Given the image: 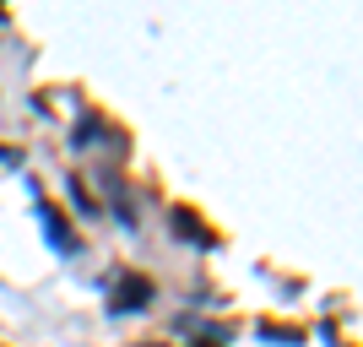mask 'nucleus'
<instances>
[{
    "mask_svg": "<svg viewBox=\"0 0 363 347\" xmlns=\"http://www.w3.org/2000/svg\"><path fill=\"white\" fill-rule=\"evenodd\" d=\"M71 196H76V206H82V211H92V196L82 190V180H71Z\"/></svg>",
    "mask_w": 363,
    "mask_h": 347,
    "instance_id": "423d86ee",
    "label": "nucleus"
},
{
    "mask_svg": "<svg viewBox=\"0 0 363 347\" xmlns=\"http://www.w3.org/2000/svg\"><path fill=\"white\" fill-rule=\"evenodd\" d=\"M157 299V287H152V277H125L120 287H114V309H120V315H141V309H147V304Z\"/></svg>",
    "mask_w": 363,
    "mask_h": 347,
    "instance_id": "f257e3e1",
    "label": "nucleus"
},
{
    "mask_svg": "<svg viewBox=\"0 0 363 347\" xmlns=\"http://www.w3.org/2000/svg\"><path fill=\"white\" fill-rule=\"evenodd\" d=\"M260 336H272V342H298L293 326H260Z\"/></svg>",
    "mask_w": 363,
    "mask_h": 347,
    "instance_id": "39448f33",
    "label": "nucleus"
},
{
    "mask_svg": "<svg viewBox=\"0 0 363 347\" xmlns=\"http://www.w3.org/2000/svg\"><path fill=\"white\" fill-rule=\"evenodd\" d=\"M174 228H179V233H184V239H196V244H206V250H212V233H206V228H201L196 223V211H184V206H174Z\"/></svg>",
    "mask_w": 363,
    "mask_h": 347,
    "instance_id": "7ed1b4c3",
    "label": "nucleus"
},
{
    "mask_svg": "<svg viewBox=\"0 0 363 347\" xmlns=\"http://www.w3.org/2000/svg\"><path fill=\"white\" fill-rule=\"evenodd\" d=\"M71 141H76V147H92V141H98V120H82Z\"/></svg>",
    "mask_w": 363,
    "mask_h": 347,
    "instance_id": "20e7f679",
    "label": "nucleus"
},
{
    "mask_svg": "<svg viewBox=\"0 0 363 347\" xmlns=\"http://www.w3.org/2000/svg\"><path fill=\"white\" fill-rule=\"evenodd\" d=\"M38 223H44V233H49V244H55V250H65V255L76 250V233L65 228V217H60L55 206H49L44 196H38Z\"/></svg>",
    "mask_w": 363,
    "mask_h": 347,
    "instance_id": "f03ea898",
    "label": "nucleus"
}]
</instances>
